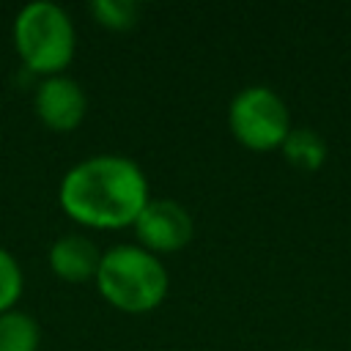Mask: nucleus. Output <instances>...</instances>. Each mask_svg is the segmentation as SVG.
<instances>
[{
    "mask_svg": "<svg viewBox=\"0 0 351 351\" xmlns=\"http://www.w3.org/2000/svg\"><path fill=\"white\" fill-rule=\"evenodd\" d=\"M148 200L145 173L121 154H96L77 162L58 186V203L66 217L90 230L132 228Z\"/></svg>",
    "mask_w": 351,
    "mask_h": 351,
    "instance_id": "f257e3e1",
    "label": "nucleus"
},
{
    "mask_svg": "<svg viewBox=\"0 0 351 351\" xmlns=\"http://www.w3.org/2000/svg\"><path fill=\"white\" fill-rule=\"evenodd\" d=\"M93 282L110 307L129 315H143L165 302L170 277L154 252L143 250L140 244H118L101 252Z\"/></svg>",
    "mask_w": 351,
    "mask_h": 351,
    "instance_id": "f03ea898",
    "label": "nucleus"
},
{
    "mask_svg": "<svg viewBox=\"0 0 351 351\" xmlns=\"http://www.w3.org/2000/svg\"><path fill=\"white\" fill-rule=\"evenodd\" d=\"M14 49L33 74H63L77 52V30L66 8L49 0L22 5L14 16Z\"/></svg>",
    "mask_w": 351,
    "mask_h": 351,
    "instance_id": "7ed1b4c3",
    "label": "nucleus"
},
{
    "mask_svg": "<svg viewBox=\"0 0 351 351\" xmlns=\"http://www.w3.org/2000/svg\"><path fill=\"white\" fill-rule=\"evenodd\" d=\"M228 126L236 143L258 154L280 148L293 129L288 104L266 85H247L230 99Z\"/></svg>",
    "mask_w": 351,
    "mask_h": 351,
    "instance_id": "20e7f679",
    "label": "nucleus"
},
{
    "mask_svg": "<svg viewBox=\"0 0 351 351\" xmlns=\"http://www.w3.org/2000/svg\"><path fill=\"white\" fill-rule=\"evenodd\" d=\"M134 236L143 250L162 255V252H178L184 250L195 236V219L192 214L170 200V197H151L140 217L134 219Z\"/></svg>",
    "mask_w": 351,
    "mask_h": 351,
    "instance_id": "39448f33",
    "label": "nucleus"
},
{
    "mask_svg": "<svg viewBox=\"0 0 351 351\" xmlns=\"http://www.w3.org/2000/svg\"><path fill=\"white\" fill-rule=\"evenodd\" d=\"M38 121L52 132H74L88 112V96L82 85L66 74L44 77L33 96Z\"/></svg>",
    "mask_w": 351,
    "mask_h": 351,
    "instance_id": "423d86ee",
    "label": "nucleus"
},
{
    "mask_svg": "<svg viewBox=\"0 0 351 351\" xmlns=\"http://www.w3.org/2000/svg\"><path fill=\"white\" fill-rule=\"evenodd\" d=\"M99 261H101V252L82 233H66L55 239L49 247V269L55 271V277L71 285L96 280Z\"/></svg>",
    "mask_w": 351,
    "mask_h": 351,
    "instance_id": "0eeeda50",
    "label": "nucleus"
},
{
    "mask_svg": "<svg viewBox=\"0 0 351 351\" xmlns=\"http://www.w3.org/2000/svg\"><path fill=\"white\" fill-rule=\"evenodd\" d=\"M280 151L288 165H293L296 170H304V173H313V170L324 167V162H326V143L310 126H293L288 132L285 143L280 145Z\"/></svg>",
    "mask_w": 351,
    "mask_h": 351,
    "instance_id": "6e6552de",
    "label": "nucleus"
},
{
    "mask_svg": "<svg viewBox=\"0 0 351 351\" xmlns=\"http://www.w3.org/2000/svg\"><path fill=\"white\" fill-rule=\"evenodd\" d=\"M41 326L22 310L0 313V351H38Z\"/></svg>",
    "mask_w": 351,
    "mask_h": 351,
    "instance_id": "1a4fd4ad",
    "label": "nucleus"
},
{
    "mask_svg": "<svg viewBox=\"0 0 351 351\" xmlns=\"http://www.w3.org/2000/svg\"><path fill=\"white\" fill-rule=\"evenodd\" d=\"M88 11L107 30H129L140 16V5L134 0H93Z\"/></svg>",
    "mask_w": 351,
    "mask_h": 351,
    "instance_id": "9d476101",
    "label": "nucleus"
},
{
    "mask_svg": "<svg viewBox=\"0 0 351 351\" xmlns=\"http://www.w3.org/2000/svg\"><path fill=\"white\" fill-rule=\"evenodd\" d=\"M25 291V274L19 261L0 247V313H8L16 307Z\"/></svg>",
    "mask_w": 351,
    "mask_h": 351,
    "instance_id": "9b49d317",
    "label": "nucleus"
},
{
    "mask_svg": "<svg viewBox=\"0 0 351 351\" xmlns=\"http://www.w3.org/2000/svg\"><path fill=\"white\" fill-rule=\"evenodd\" d=\"M299 351H315V348H299Z\"/></svg>",
    "mask_w": 351,
    "mask_h": 351,
    "instance_id": "f8f14e48",
    "label": "nucleus"
}]
</instances>
